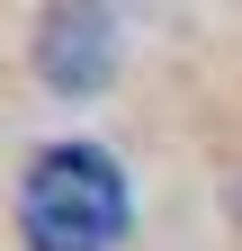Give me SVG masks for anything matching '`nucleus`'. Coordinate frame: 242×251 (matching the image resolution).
Instances as JSON below:
<instances>
[{
  "label": "nucleus",
  "instance_id": "1",
  "mask_svg": "<svg viewBox=\"0 0 242 251\" xmlns=\"http://www.w3.org/2000/svg\"><path fill=\"white\" fill-rule=\"evenodd\" d=\"M126 171L99 144H45L18 179V233L27 251H117L126 242Z\"/></svg>",
  "mask_w": 242,
  "mask_h": 251
},
{
  "label": "nucleus",
  "instance_id": "2",
  "mask_svg": "<svg viewBox=\"0 0 242 251\" xmlns=\"http://www.w3.org/2000/svg\"><path fill=\"white\" fill-rule=\"evenodd\" d=\"M108 63H117V18L108 9H54L36 27V72H45V90H63V99H90V90L108 81Z\"/></svg>",
  "mask_w": 242,
  "mask_h": 251
}]
</instances>
